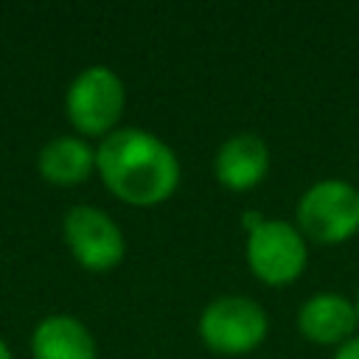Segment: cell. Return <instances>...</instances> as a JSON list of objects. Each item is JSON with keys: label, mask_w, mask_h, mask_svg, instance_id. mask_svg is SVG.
<instances>
[{"label": "cell", "mask_w": 359, "mask_h": 359, "mask_svg": "<svg viewBox=\"0 0 359 359\" xmlns=\"http://www.w3.org/2000/svg\"><path fill=\"white\" fill-rule=\"evenodd\" d=\"M95 174L104 188L132 208H157L180 188V157L149 129L118 126L95 146Z\"/></svg>", "instance_id": "cell-1"}, {"label": "cell", "mask_w": 359, "mask_h": 359, "mask_svg": "<svg viewBox=\"0 0 359 359\" xmlns=\"http://www.w3.org/2000/svg\"><path fill=\"white\" fill-rule=\"evenodd\" d=\"M126 109V87L107 65H90L73 76L65 93V115L73 132L84 140H104L118 129Z\"/></svg>", "instance_id": "cell-2"}, {"label": "cell", "mask_w": 359, "mask_h": 359, "mask_svg": "<svg viewBox=\"0 0 359 359\" xmlns=\"http://www.w3.org/2000/svg\"><path fill=\"white\" fill-rule=\"evenodd\" d=\"M294 227L314 244L348 241L359 233V188L339 177L317 180L297 199Z\"/></svg>", "instance_id": "cell-3"}, {"label": "cell", "mask_w": 359, "mask_h": 359, "mask_svg": "<svg viewBox=\"0 0 359 359\" xmlns=\"http://www.w3.org/2000/svg\"><path fill=\"white\" fill-rule=\"evenodd\" d=\"M196 334L202 345L219 356H241L255 351L269 334V314L264 306L244 294L213 297L199 320Z\"/></svg>", "instance_id": "cell-4"}, {"label": "cell", "mask_w": 359, "mask_h": 359, "mask_svg": "<svg viewBox=\"0 0 359 359\" xmlns=\"http://www.w3.org/2000/svg\"><path fill=\"white\" fill-rule=\"evenodd\" d=\"M244 258L250 272L266 286L294 283L309 264V244L303 233L286 219H264L247 233Z\"/></svg>", "instance_id": "cell-5"}, {"label": "cell", "mask_w": 359, "mask_h": 359, "mask_svg": "<svg viewBox=\"0 0 359 359\" xmlns=\"http://www.w3.org/2000/svg\"><path fill=\"white\" fill-rule=\"evenodd\" d=\"M62 238L73 261L87 272H112L126 255L123 230L95 205H73L62 216Z\"/></svg>", "instance_id": "cell-6"}, {"label": "cell", "mask_w": 359, "mask_h": 359, "mask_svg": "<svg viewBox=\"0 0 359 359\" xmlns=\"http://www.w3.org/2000/svg\"><path fill=\"white\" fill-rule=\"evenodd\" d=\"M269 146L255 132H236L230 135L213 154V177L222 188L244 194L264 182L269 174Z\"/></svg>", "instance_id": "cell-7"}, {"label": "cell", "mask_w": 359, "mask_h": 359, "mask_svg": "<svg viewBox=\"0 0 359 359\" xmlns=\"http://www.w3.org/2000/svg\"><path fill=\"white\" fill-rule=\"evenodd\" d=\"M359 317L353 300L337 292H317L306 297L297 309V331L306 342L339 348L351 337H356Z\"/></svg>", "instance_id": "cell-8"}, {"label": "cell", "mask_w": 359, "mask_h": 359, "mask_svg": "<svg viewBox=\"0 0 359 359\" xmlns=\"http://www.w3.org/2000/svg\"><path fill=\"white\" fill-rule=\"evenodd\" d=\"M36 171L56 188L84 185L95 174V146L79 135H56L39 149Z\"/></svg>", "instance_id": "cell-9"}, {"label": "cell", "mask_w": 359, "mask_h": 359, "mask_svg": "<svg viewBox=\"0 0 359 359\" xmlns=\"http://www.w3.org/2000/svg\"><path fill=\"white\" fill-rule=\"evenodd\" d=\"M31 356L34 359H95L93 331L73 314H48L31 331Z\"/></svg>", "instance_id": "cell-10"}, {"label": "cell", "mask_w": 359, "mask_h": 359, "mask_svg": "<svg viewBox=\"0 0 359 359\" xmlns=\"http://www.w3.org/2000/svg\"><path fill=\"white\" fill-rule=\"evenodd\" d=\"M334 359H359V334L351 337L348 342H342V345L334 351Z\"/></svg>", "instance_id": "cell-11"}, {"label": "cell", "mask_w": 359, "mask_h": 359, "mask_svg": "<svg viewBox=\"0 0 359 359\" xmlns=\"http://www.w3.org/2000/svg\"><path fill=\"white\" fill-rule=\"evenodd\" d=\"M0 359H14V356H11V348H8V342H6L3 337H0Z\"/></svg>", "instance_id": "cell-12"}, {"label": "cell", "mask_w": 359, "mask_h": 359, "mask_svg": "<svg viewBox=\"0 0 359 359\" xmlns=\"http://www.w3.org/2000/svg\"><path fill=\"white\" fill-rule=\"evenodd\" d=\"M353 306H356V317H359V289H356V300H353Z\"/></svg>", "instance_id": "cell-13"}]
</instances>
